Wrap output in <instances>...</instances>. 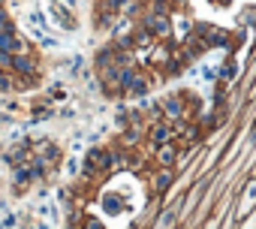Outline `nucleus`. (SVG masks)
Returning a JSON list of instances; mask_svg holds the SVG:
<instances>
[{"instance_id":"obj_2","label":"nucleus","mask_w":256,"mask_h":229,"mask_svg":"<svg viewBox=\"0 0 256 229\" xmlns=\"http://www.w3.org/2000/svg\"><path fill=\"white\" fill-rule=\"evenodd\" d=\"M148 139H151V145H154V148L169 145V142H172V127H169V124H157V127H151V130H148Z\"/></svg>"},{"instance_id":"obj_6","label":"nucleus","mask_w":256,"mask_h":229,"mask_svg":"<svg viewBox=\"0 0 256 229\" xmlns=\"http://www.w3.org/2000/svg\"><path fill=\"white\" fill-rule=\"evenodd\" d=\"M0 30H16V24H12V18L6 16L4 6H0Z\"/></svg>"},{"instance_id":"obj_7","label":"nucleus","mask_w":256,"mask_h":229,"mask_svg":"<svg viewBox=\"0 0 256 229\" xmlns=\"http://www.w3.org/2000/svg\"><path fill=\"white\" fill-rule=\"evenodd\" d=\"M241 24H256V10H244L241 12Z\"/></svg>"},{"instance_id":"obj_1","label":"nucleus","mask_w":256,"mask_h":229,"mask_svg":"<svg viewBox=\"0 0 256 229\" xmlns=\"http://www.w3.org/2000/svg\"><path fill=\"white\" fill-rule=\"evenodd\" d=\"M253 208H256V178H253L250 184H244L241 199H238V205H235V217H238V220H244V217H250V214H253Z\"/></svg>"},{"instance_id":"obj_4","label":"nucleus","mask_w":256,"mask_h":229,"mask_svg":"<svg viewBox=\"0 0 256 229\" xmlns=\"http://www.w3.org/2000/svg\"><path fill=\"white\" fill-rule=\"evenodd\" d=\"M172 181H175V172H172L169 166H163V169H160V172L154 175V190H166V187H169Z\"/></svg>"},{"instance_id":"obj_5","label":"nucleus","mask_w":256,"mask_h":229,"mask_svg":"<svg viewBox=\"0 0 256 229\" xmlns=\"http://www.w3.org/2000/svg\"><path fill=\"white\" fill-rule=\"evenodd\" d=\"M217 76H220L223 82H226V78H235V76H238V64H235V60H226V64H220V72H217Z\"/></svg>"},{"instance_id":"obj_3","label":"nucleus","mask_w":256,"mask_h":229,"mask_svg":"<svg viewBox=\"0 0 256 229\" xmlns=\"http://www.w3.org/2000/svg\"><path fill=\"white\" fill-rule=\"evenodd\" d=\"M178 157V148L169 142V145H160L157 148V166H172V160Z\"/></svg>"},{"instance_id":"obj_8","label":"nucleus","mask_w":256,"mask_h":229,"mask_svg":"<svg viewBox=\"0 0 256 229\" xmlns=\"http://www.w3.org/2000/svg\"><path fill=\"white\" fill-rule=\"evenodd\" d=\"M214 4H229V0H214Z\"/></svg>"}]
</instances>
